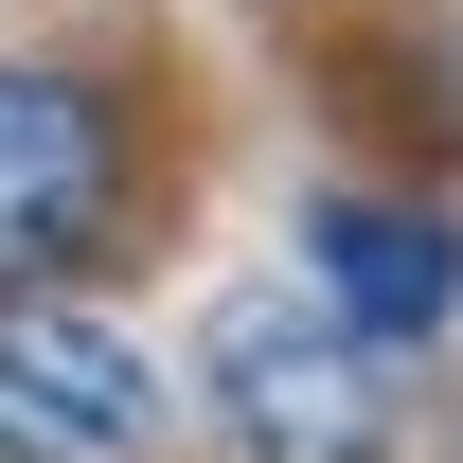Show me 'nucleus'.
Segmentation results:
<instances>
[{
  "mask_svg": "<svg viewBox=\"0 0 463 463\" xmlns=\"http://www.w3.org/2000/svg\"><path fill=\"white\" fill-rule=\"evenodd\" d=\"M143 446H161V374L71 303H0V463H143Z\"/></svg>",
  "mask_w": 463,
  "mask_h": 463,
  "instance_id": "3",
  "label": "nucleus"
},
{
  "mask_svg": "<svg viewBox=\"0 0 463 463\" xmlns=\"http://www.w3.org/2000/svg\"><path fill=\"white\" fill-rule=\"evenodd\" d=\"M303 286L339 303L374 356H410V339H446V303H463V232L428 196H321V268Z\"/></svg>",
  "mask_w": 463,
  "mask_h": 463,
  "instance_id": "4",
  "label": "nucleus"
},
{
  "mask_svg": "<svg viewBox=\"0 0 463 463\" xmlns=\"http://www.w3.org/2000/svg\"><path fill=\"white\" fill-rule=\"evenodd\" d=\"M196 410H214L232 463H374L392 446V356L321 286H232L214 339H196Z\"/></svg>",
  "mask_w": 463,
  "mask_h": 463,
  "instance_id": "1",
  "label": "nucleus"
},
{
  "mask_svg": "<svg viewBox=\"0 0 463 463\" xmlns=\"http://www.w3.org/2000/svg\"><path fill=\"white\" fill-rule=\"evenodd\" d=\"M125 232V108L54 54H0V303H54Z\"/></svg>",
  "mask_w": 463,
  "mask_h": 463,
  "instance_id": "2",
  "label": "nucleus"
}]
</instances>
